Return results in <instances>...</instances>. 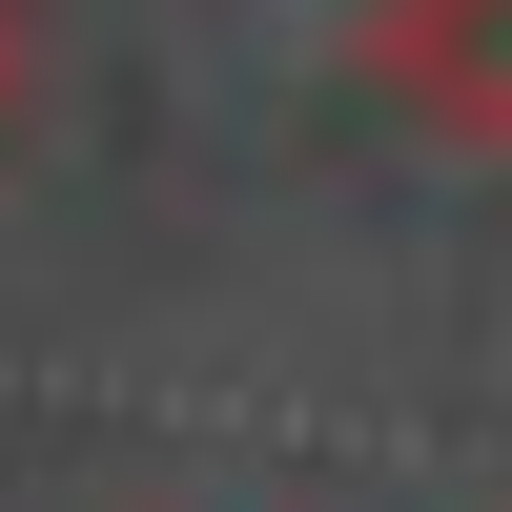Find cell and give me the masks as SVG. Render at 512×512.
<instances>
[{"mask_svg": "<svg viewBox=\"0 0 512 512\" xmlns=\"http://www.w3.org/2000/svg\"><path fill=\"white\" fill-rule=\"evenodd\" d=\"M369 62L410 82V123H431V144H492V0H390V21H369Z\"/></svg>", "mask_w": 512, "mask_h": 512, "instance_id": "1", "label": "cell"}, {"mask_svg": "<svg viewBox=\"0 0 512 512\" xmlns=\"http://www.w3.org/2000/svg\"><path fill=\"white\" fill-rule=\"evenodd\" d=\"M0 123H21V0H0Z\"/></svg>", "mask_w": 512, "mask_h": 512, "instance_id": "2", "label": "cell"}]
</instances>
